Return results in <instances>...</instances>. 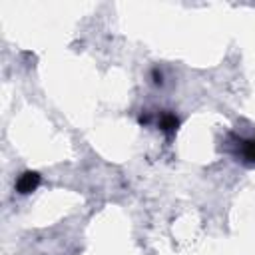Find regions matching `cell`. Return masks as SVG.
<instances>
[{
  "label": "cell",
  "instance_id": "7a4b0ae2",
  "mask_svg": "<svg viewBox=\"0 0 255 255\" xmlns=\"http://www.w3.org/2000/svg\"><path fill=\"white\" fill-rule=\"evenodd\" d=\"M177 126H179V120H177L173 114H169V112L161 114V118H159V128H161L165 133L175 131V129H177Z\"/></svg>",
  "mask_w": 255,
  "mask_h": 255
},
{
  "label": "cell",
  "instance_id": "3957f363",
  "mask_svg": "<svg viewBox=\"0 0 255 255\" xmlns=\"http://www.w3.org/2000/svg\"><path fill=\"white\" fill-rule=\"evenodd\" d=\"M241 155L245 161L255 163V139H243L241 141Z\"/></svg>",
  "mask_w": 255,
  "mask_h": 255
},
{
  "label": "cell",
  "instance_id": "6da1fadb",
  "mask_svg": "<svg viewBox=\"0 0 255 255\" xmlns=\"http://www.w3.org/2000/svg\"><path fill=\"white\" fill-rule=\"evenodd\" d=\"M38 185H40V175L36 171H24L16 181V191L26 195V193H32Z\"/></svg>",
  "mask_w": 255,
  "mask_h": 255
}]
</instances>
